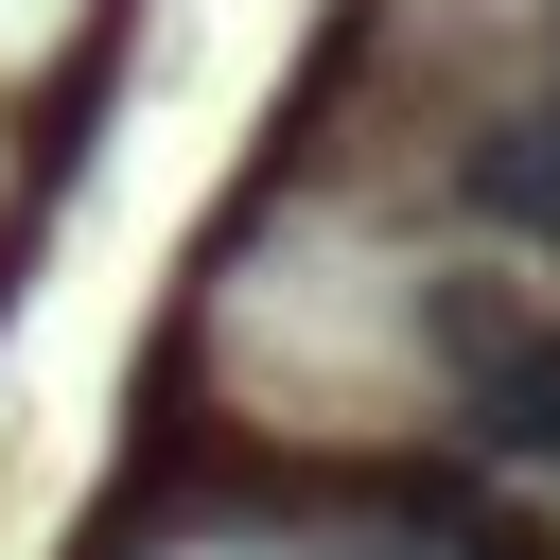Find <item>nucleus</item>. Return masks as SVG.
Returning <instances> with one entry per match:
<instances>
[{
	"instance_id": "2",
	"label": "nucleus",
	"mask_w": 560,
	"mask_h": 560,
	"mask_svg": "<svg viewBox=\"0 0 560 560\" xmlns=\"http://www.w3.org/2000/svg\"><path fill=\"white\" fill-rule=\"evenodd\" d=\"M455 210L525 262H560V88H508L472 140H455Z\"/></svg>"
},
{
	"instance_id": "1",
	"label": "nucleus",
	"mask_w": 560,
	"mask_h": 560,
	"mask_svg": "<svg viewBox=\"0 0 560 560\" xmlns=\"http://www.w3.org/2000/svg\"><path fill=\"white\" fill-rule=\"evenodd\" d=\"M420 368H438L455 438H472L508 490H560V298H525V280H438V298H420Z\"/></svg>"
},
{
	"instance_id": "3",
	"label": "nucleus",
	"mask_w": 560,
	"mask_h": 560,
	"mask_svg": "<svg viewBox=\"0 0 560 560\" xmlns=\"http://www.w3.org/2000/svg\"><path fill=\"white\" fill-rule=\"evenodd\" d=\"M385 542H402V560H560L542 508H508V490L455 472V455H438V472H385Z\"/></svg>"
}]
</instances>
